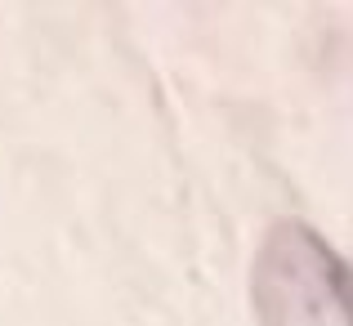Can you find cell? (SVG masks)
<instances>
[{"label": "cell", "mask_w": 353, "mask_h": 326, "mask_svg": "<svg viewBox=\"0 0 353 326\" xmlns=\"http://www.w3.org/2000/svg\"><path fill=\"white\" fill-rule=\"evenodd\" d=\"M264 326H353L349 264L304 223H273L250 273Z\"/></svg>", "instance_id": "cell-1"}]
</instances>
